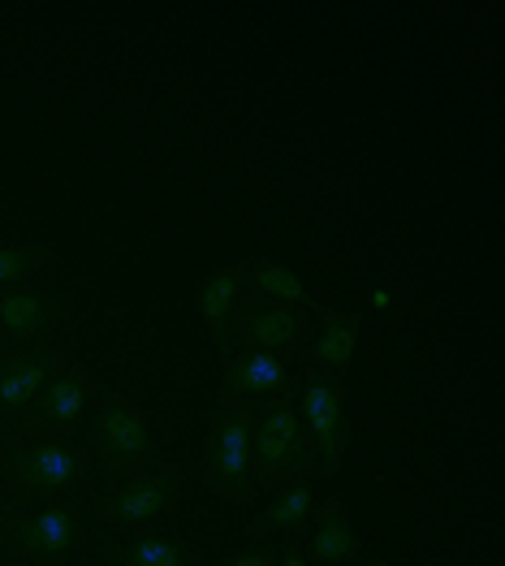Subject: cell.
Wrapping results in <instances>:
<instances>
[{"instance_id": "6da1fadb", "label": "cell", "mask_w": 505, "mask_h": 566, "mask_svg": "<svg viewBox=\"0 0 505 566\" xmlns=\"http://www.w3.org/2000/svg\"><path fill=\"white\" fill-rule=\"evenodd\" d=\"M312 463V432L303 428V416L290 402L264 407L255 437H251V468L269 484L290 472H303Z\"/></svg>"}, {"instance_id": "7a4b0ae2", "label": "cell", "mask_w": 505, "mask_h": 566, "mask_svg": "<svg viewBox=\"0 0 505 566\" xmlns=\"http://www.w3.org/2000/svg\"><path fill=\"white\" fill-rule=\"evenodd\" d=\"M303 411H307V432L320 450L324 468L337 475L346 463V402H341V389L333 380L312 377L303 389Z\"/></svg>"}, {"instance_id": "3957f363", "label": "cell", "mask_w": 505, "mask_h": 566, "mask_svg": "<svg viewBox=\"0 0 505 566\" xmlns=\"http://www.w3.org/2000/svg\"><path fill=\"white\" fill-rule=\"evenodd\" d=\"M251 402L238 398L221 411V428H217V475L230 502L246 497V480H251Z\"/></svg>"}, {"instance_id": "277c9868", "label": "cell", "mask_w": 505, "mask_h": 566, "mask_svg": "<svg viewBox=\"0 0 505 566\" xmlns=\"http://www.w3.org/2000/svg\"><path fill=\"white\" fill-rule=\"evenodd\" d=\"M95 441H99V454L108 468H126L151 450V428L126 402H104V411L95 420Z\"/></svg>"}, {"instance_id": "5b68a950", "label": "cell", "mask_w": 505, "mask_h": 566, "mask_svg": "<svg viewBox=\"0 0 505 566\" xmlns=\"http://www.w3.org/2000/svg\"><path fill=\"white\" fill-rule=\"evenodd\" d=\"M173 493H178V475L173 472L130 480V484H122V489H113L104 497V515L126 523V527H143V523H151L173 502Z\"/></svg>"}, {"instance_id": "8992f818", "label": "cell", "mask_w": 505, "mask_h": 566, "mask_svg": "<svg viewBox=\"0 0 505 566\" xmlns=\"http://www.w3.org/2000/svg\"><path fill=\"white\" fill-rule=\"evenodd\" d=\"M242 285H246L242 264H221L217 273H208V277H203L199 294H194L199 321L208 325V333H212L217 342H225V337H230V316H233V307H238Z\"/></svg>"}, {"instance_id": "52a82bcc", "label": "cell", "mask_w": 505, "mask_h": 566, "mask_svg": "<svg viewBox=\"0 0 505 566\" xmlns=\"http://www.w3.org/2000/svg\"><path fill=\"white\" fill-rule=\"evenodd\" d=\"M242 337L255 346V350H290L298 346L303 337V316L294 307H281V303H269V307H251L246 321H242Z\"/></svg>"}, {"instance_id": "ba28073f", "label": "cell", "mask_w": 505, "mask_h": 566, "mask_svg": "<svg viewBox=\"0 0 505 566\" xmlns=\"http://www.w3.org/2000/svg\"><path fill=\"white\" fill-rule=\"evenodd\" d=\"M9 532H13V545H18V549H31V554H65V549H74V541H78V520H74L70 511H44V515L18 520Z\"/></svg>"}, {"instance_id": "9c48e42d", "label": "cell", "mask_w": 505, "mask_h": 566, "mask_svg": "<svg viewBox=\"0 0 505 566\" xmlns=\"http://www.w3.org/2000/svg\"><path fill=\"white\" fill-rule=\"evenodd\" d=\"M13 475L22 480V484H31V489H65V484H74V475H78V459L70 454V450H61V446H40V450H31V454H18L13 459Z\"/></svg>"}, {"instance_id": "30bf717a", "label": "cell", "mask_w": 505, "mask_h": 566, "mask_svg": "<svg viewBox=\"0 0 505 566\" xmlns=\"http://www.w3.org/2000/svg\"><path fill=\"white\" fill-rule=\"evenodd\" d=\"M307 558L324 566H341L350 558H359V541H355V523L346 511H324V520L316 523L312 541H307Z\"/></svg>"}, {"instance_id": "8fae6325", "label": "cell", "mask_w": 505, "mask_h": 566, "mask_svg": "<svg viewBox=\"0 0 505 566\" xmlns=\"http://www.w3.org/2000/svg\"><path fill=\"white\" fill-rule=\"evenodd\" d=\"M48 359L44 355H22V359H13L9 368H4V377H0V407H9V411H27V407H35L40 402V394L48 389Z\"/></svg>"}, {"instance_id": "7c38bea8", "label": "cell", "mask_w": 505, "mask_h": 566, "mask_svg": "<svg viewBox=\"0 0 505 566\" xmlns=\"http://www.w3.org/2000/svg\"><path fill=\"white\" fill-rule=\"evenodd\" d=\"M242 273H246V282L255 285V290H264L269 298H276L281 307H285V303H294V307H307V303H312L307 282H303L285 260L264 255V260H255V264H251V269H242Z\"/></svg>"}, {"instance_id": "4fadbf2b", "label": "cell", "mask_w": 505, "mask_h": 566, "mask_svg": "<svg viewBox=\"0 0 505 566\" xmlns=\"http://www.w3.org/2000/svg\"><path fill=\"white\" fill-rule=\"evenodd\" d=\"M359 325H364L359 316H328L316 337V364L328 373H346L359 350Z\"/></svg>"}, {"instance_id": "5bb4252c", "label": "cell", "mask_w": 505, "mask_h": 566, "mask_svg": "<svg viewBox=\"0 0 505 566\" xmlns=\"http://www.w3.org/2000/svg\"><path fill=\"white\" fill-rule=\"evenodd\" d=\"M48 325V298L40 290H9L0 294V329L9 337H35Z\"/></svg>"}, {"instance_id": "9a60e30c", "label": "cell", "mask_w": 505, "mask_h": 566, "mask_svg": "<svg viewBox=\"0 0 505 566\" xmlns=\"http://www.w3.org/2000/svg\"><path fill=\"white\" fill-rule=\"evenodd\" d=\"M87 407V377L70 373V377L48 380V389L40 394V420L44 424H74Z\"/></svg>"}, {"instance_id": "2e32d148", "label": "cell", "mask_w": 505, "mask_h": 566, "mask_svg": "<svg viewBox=\"0 0 505 566\" xmlns=\"http://www.w3.org/2000/svg\"><path fill=\"white\" fill-rule=\"evenodd\" d=\"M312 511H316L312 484H307V480H294V484L281 489V497L264 511L260 527H264V532H290V527H303V523L312 520Z\"/></svg>"}, {"instance_id": "e0dca14e", "label": "cell", "mask_w": 505, "mask_h": 566, "mask_svg": "<svg viewBox=\"0 0 505 566\" xmlns=\"http://www.w3.org/2000/svg\"><path fill=\"white\" fill-rule=\"evenodd\" d=\"M281 385H285V368H281L276 355H269V350H246L242 355L238 377H233V389H242V398L246 394H276Z\"/></svg>"}, {"instance_id": "ac0fdd59", "label": "cell", "mask_w": 505, "mask_h": 566, "mask_svg": "<svg viewBox=\"0 0 505 566\" xmlns=\"http://www.w3.org/2000/svg\"><path fill=\"white\" fill-rule=\"evenodd\" d=\"M113 563L117 566H190L186 563V549L178 541H138L130 549H122V554H113Z\"/></svg>"}, {"instance_id": "d6986e66", "label": "cell", "mask_w": 505, "mask_h": 566, "mask_svg": "<svg viewBox=\"0 0 505 566\" xmlns=\"http://www.w3.org/2000/svg\"><path fill=\"white\" fill-rule=\"evenodd\" d=\"M40 269V255L31 247H0V285L27 282Z\"/></svg>"}, {"instance_id": "ffe728a7", "label": "cell", "mask_w": 505, "mask_h": 566, "mask_svg": "<svg viewBox=\"0 0 505 566\" xmlns=\"http://www.w3.org/2000/svg\"><path fill=\"white\" fill-rule=\"evenodd\" d=\"M221 566H276L264 549H246V554H233V558H225Z\"/></svg>"}, {"instance_id": "44dd1931", "label": "cell", "mask_w": 505, "mask_h": 566, "mask_svg": "<svg viewBox=\"0 0 505 566\" xmlns=\"http://www.w3.org/2000/svg\"><path fill=\"white\" fill-rule=\"evenodd\" d=\"M276 566H312V558H307L303 549H285V558H281Z\"/></svg>"}, {"instance_id": "7402d4cb", "label": "cell", "mask_w": 505, "mask_h": 566, "mask_svg": "<svg viewBox=\"0 0 505 566\" xmlns=\"http://www.w3.org/2000/svg\"><path fill=\"white\" fill-rule=\"evenodd\" d=\"M371 307H380V312H385V307H389V294H385V290H376V294H371Z\"/></svg>"}, {"instance_id": "603a6c76", "label": "cell", "mask_w": 505, "mask_h": 566, "mask_svg": "<svg viewBox=\"0 0 505 566\" xmlns=\"http://www.w3.org/2000/svg\"><path fill=\"white\" fill-rule=\"evenodd\" d=\"M355 566H376V563H371V558H368V563H355Z\"/></svg>"}]
</instances>
